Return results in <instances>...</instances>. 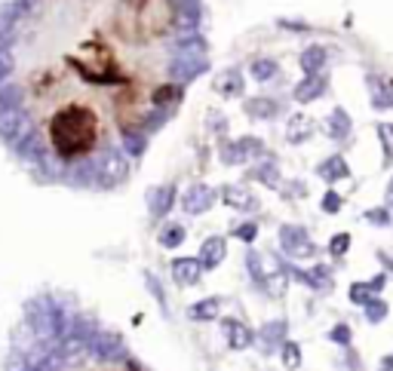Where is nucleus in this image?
Listing matches in <instances>:
<instances>
[{
  "label": "nucleus",
  "mask_w": 393,
  "mask_h": 371,
  "mask_svg": "<svg viewBox=\"0 0 393 371\" xmlns=\"http://www.w3.org/2000/svg\"><path fill=\"white\" fill-rule=\"evenodd\" d=\"M175 40V0H37L16 40L34 144L59 166L123 147L170 92Z\"/></svg>",
  "instance_id": "1"
},
{
  "label": "nucleus",
  "mask_w": 393,
  "mask_h": 371,
  "mask_svg": "<svg viewBox=\"0 0 393 371\" xmlns=\"http://www.w3.org/2000/svg\"><path fill=\"white\" fill-rule=\"evenodd\" d=\"M384 135H387V144H390V151H393V126H384Z\"/></svg>",
  "instance_id": "2"
}]
</instances>
